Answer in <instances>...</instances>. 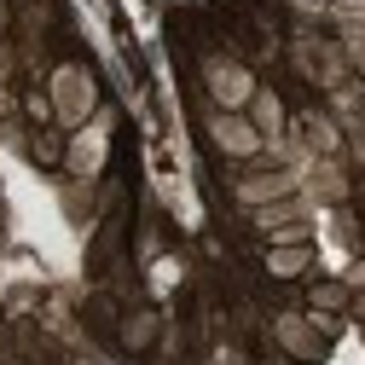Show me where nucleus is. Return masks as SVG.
<instances>
[{"label": "nucleus", "mask_w": 365, "mask_h": 365, "mask_svg": "<svg viewBox=\"0 0 365 365\" xmlns=\"http://www.w3.org/2000/svg\"><path fill=\"white\" fill-rule=\"evenodd\" d=\"M359 58H365V41H359Z\"/></svg>", "instance_id": "nucleus-10"}, {"label": "nucleus", "mask_w": 365, "mask_h": 365, "mask_svg": "<svg viewBox=\"0 0 365 365\" xmlns=\"http://www.w3.org/2000/svg\"><path fill=\"white\" fill-rule=\"evenodd\" d=\"M215 140H220V151H232V157H255V151H261V133H255L238 110H220V116H215Z\"/></svg>", "instance_id": "nucleus-4"}, {"label": "nucleus", "mask_w": 365, "mask_h": 365, "mask_svg": "<svg viewBox=\"0 0 365 365\" xmlns=\"http://www.w3.org/2000/svg\"><path fill=\"white\" fill-rule=\"evenodd\" d=\"M279 128H284L279 99H272V93H255V133H279Z\"/></svg>", "instance_id": "nucleus-8"}, {"label": "nucleus", "mask_w": 365, "mask_h": 365, "mask_svg": "<svg viewBox=\"0 0 365 365\" xmlns=\"http://www.w3.org/2000/svg\"><path fill=\"white\" fill-rule=\"evenodd\" d=\"M307 261H313V255H307L302 244H279V250L267 255V267L279 272V279H296V272H307Z\"/></svg>", "instance_id": "nucleus-7"}, {"label": "nucleus", "mask_w": 365, "mask_h": 365, "mask_svg": "<svg viewBox=\"0 0 365 365\" xmlns=\"http://www.w3.org/2000/svg\"><path fill=\"white\" fill-rule=\"evenodd\" d=\"M279 336H284L296 354H313V336H307V325H302V319H279Z\"/></svg>", "instance_id": "nucleus-9"}, {"label": "nucleus", "mask_w": 365, "mask_h": 365, "mask_svg": "<svg viewBox=\"0 0 365 365\" xmlns=\"http://www.w3.org/2000/svg\"><path fill=\"white\" fill-rule=\"evenodd\" d=\"M209 87H215V99H220L226 110H238V105L255 99V81H250L238 64H209Z\"/></svg>", "instance_id": "nucleus-3"}, {"label": "nucleus", "mask_w": 365, "mask_h": 365, "mask_svg": "<svg viewBox=\"0 0 365 365\" xmlns=\"http://www.w3.org/2000/svg\"><path fill=\"white\" fill-rule=\"evenodd\" d=\"M53 105H58V122L64 128H81L87 116H93V81H87V70L64 64L53 76Z\"/></svg>", "instance_id": "nucleus-1"}, {"label": "nucleus", "mask_w": 365, "mask_h": 365, "mask_svg": "<svg viewBox=\"0 0 365 365\" xmlns=\"http://www.w3.org/2000/svg\"><path fill=\"white\" fill-rule=\"evenodd\" d=\"M290 220H302V203H296V197L255 203V226H261V232H272V226H290Z\"/></svg>", "instance_id": "nucleus-6"}, {"label": "nucleus", "mask_w": 365, "mask_h": 365, "mask_svg": "<svg viewBox=\"0 0 365 365\" xmlns=\"http://www.w3.org/2000/svg\"><path fill=\"white\" fill-rule=\"evenodd\" d=\"M290 186H296L290 174H261V180H244L238 197L244 203H272V197H290Z\"/></svg>", "instance_id": "nucleus-5"}, {"label": "nucleus", "mask_w": 365, "mask_h": 365, "mask_svg": "<svg viewBox=\"0 0 365 365\" xmlns=\"http://www.w3.org/2000/svg\"><path fill=\"white\" fill-rule=\"evenodd\" d=\"M105 133H110V116L81 122L76 145H70V168H76V174H93V168H99V157H105Z\"/></svg>", "instance_id": "nucleus-2"}]
</instances>
